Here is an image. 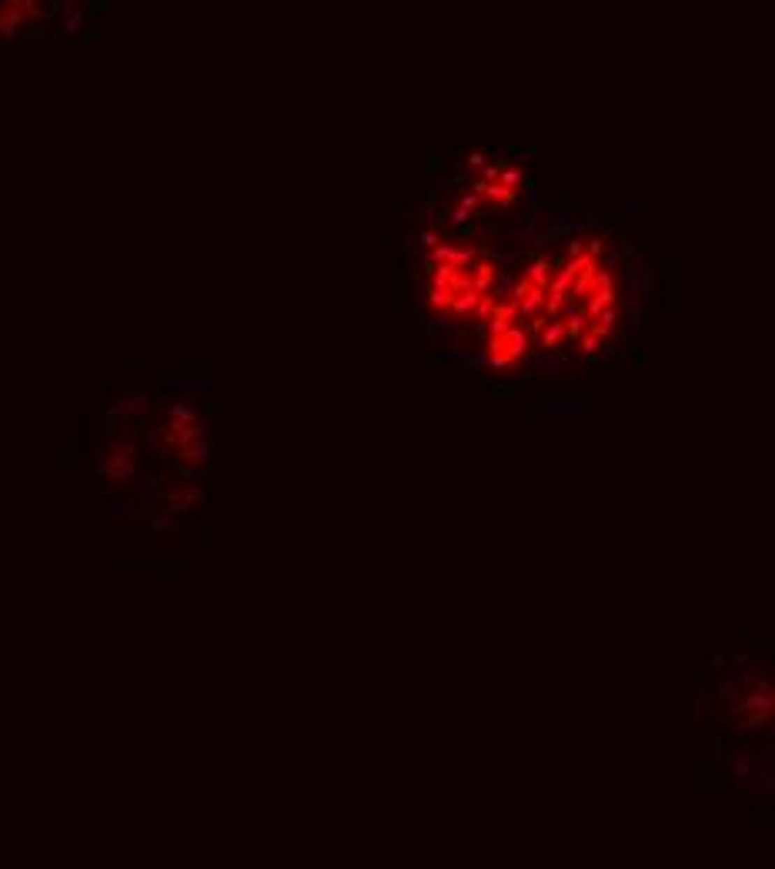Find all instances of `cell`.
<instances>
[{"mask_svg": "<svg viewBox=\"0 0 775 869\" xmlns=\"http://www.w3.org/2000/svg\"><path fill=\"white\" fill-rule=\"evenodd\" d=\"M525 354H528V331L525 328L508 324L505 331L488 335V365L491 368H512Z\"/></svg>", "mask_w": 775, "mask_h": 869, "instance_id": "1", "label": "cell"}]
</instances>
